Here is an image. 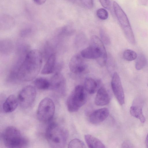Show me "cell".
I'll return each instance as SVG.
<instances>
[{
  "mask_svg": "<svg viewBox=\"0 0 148 148\" xmlns=\"http://www.w3.org/2000/svg\"><path fill=\"white\" fill-rule=\"evenodd\" d=\"M43 56L38 50L29 51L21 63L13 68L9 76L13 82H26L34 79L41 69Z\"/></svg>",
  "mask_w": 148,
  "mask_h": 148,
  "instance_id": "cell-1",
  "label": "cell"
},
{
  "mask_svg": "<svg viewBox=\"0 0 148 148\" xmlns=\"http://www.w3.org/2000/svg\"><path fill=\"white\" fill-rule=\"evenodd\" d=\"M90 43L89 46L81 51V56L85 58L96 59L100 66H104L107 62V55L103 43L96 35L91 36Z\"/></svg>",
  "mask_w": 148,
  "mask_h": 148,
  "instance_id": "cell-2",
  "label": "cell"
},
{
  "mask_svg": "<svg viewBox=\"0 0 148 148\" xmlns=\"http://www.w3.org/2000/svg\"><path fill=\"white\" fill-rule=\"evenodd\" d=\"M68 131L57 123H50L46 128L45 136L51 147L62 148L66 143L68 136Z\"/></svg>",
  "mask_w": 148,
  "mask_h": 148,
  "instance_id": "cell-3",
  "label": "cell"
},
{
  "mask_svg": "<svg viewBox=\"0 0 148 148\" xmlns=\"http://www.w3.org/2000/svg\"><path fill=\"white\" fill-rule=\"evenodd\" d=\"M5 146L8 148H23L29 144L28 139L16 127L10 126L6 128L2 134Z\"/></svg>",
  "mask_w": 148,
  "mask_h": 148,
  "instance_id": "cell-4",
  "label": "cell"
},
{
  "mask_svg": "<svg viewBox=\"0 0 148 148\" xmlns=\"http://www.w3.org/2000/svg\"><path fill=\"white\" fill-rule=\"evenodd\" d=\"M87 99L86 91L84 86L77 85L67 99L66 105L68 111L71 112L77 111L85 103Z\"/></svg>",
  "mask_w": 148,
  "mask_h": 148,
  "instance_id": "cell-5",
  "label": "cell"
},
{
  "mask_svg": "<svg viewBox=\"0 0 148 148\" xmlns=\"http://www.w3.org/2000/svg\"><path fill=\"white\" fill-rule=\"evenodd\" d=\"M113 7L115 16L127 40L130 43L134 42L135 41L134 36L126 14L116 2H113Z\"/></svg>",
  "mask_w": 148,
  "mask_h": 148,
  "instance_id": "cell-6",
  "label": "cell"
},
{
  "mask_svg": "<svg viewBox=\"0 0 148 148\" xmlns=\"http://www.w3.org/2000/svg\"><path fill=\"white\" fill-rule=\"evenodd\" d=\"M55 112V106L52 100L48 97L42 99L40 102L37 110L36 116L38 119L42 122L50 121Z\"/></svg>",
  "mask_w": 148,
  "mask_h": 148,
  "instance_id": "cell-7",
  "label": "cell"
},
{
  "mask_svg": "<svg viewBox=\"0 0 148 148\" xmlns=\"http://www.w3.org/2000/svg\"><path fill=\"white\" fill-rule=\"evenodd\" d=\"M36 91L33 86H25L19 92L17 99L20 106L26 109L30 106L34 102L36 96Z\"/></svg>",
  "mask_w": 148,
  "mask_h": 148,
  "instance_id": "cell-8",
  "label": "cell"
},
{
  "mask_svg": "<svg viewBox=\"0 0 148 148\" xmlns=\"http://www.w3.org/2000/svg\"><path fill=\"white\" fill-rule=\"evenodd\" d=\"M50 82V88L56 94L60 96L65 95L66 88L65 80L60 72L56 73L51 78Z\"/></svg>",
  "mask_w": 148,
  "mask_h": 148,
  "instance_id": "cell-9",
  "label": "cell"
},
{
  "mask_svg": "<svg viewBox=\"0 0 148 148\" xmlns=\"http://www.w3.org/2000/svg\"><path fill=\"white\" fill-rule=\"evenodd\" d=\"M111 85L118 102L120 105H123L125 102L124 92L120 77L116 72H114L112 75Z\"/></svg>",
  "mask_w": 148,
  "mask_h": 148,
  "instance_id": "cell-10",
  "label": "cell"
},
{
  "mask_svg": "<svg viewBox=\"0 0 148 148\" xmlns=\"http://www.w3.org/2000/svg\"><path fill=\"white\" fill-rule=\"evenodd\" d=\"M81 55L75 54L71 58L69 64L71 72L74 74H80L84 73L87 69L86 63Z\"/></svg>",
  "mask_w": 148,
  "mask_h": 148,
  "instance_id": "cell-11",
  "label": "cell"
},
{
  "mask_svg": "<svg viewBox=\"0 0 148 148\" xmlns=\"http://www.w3.org/2000/svg\"><path fill=\"white\" fill-rule=\"evenodd\" d=\"M109 114V111L107 108H104L97 109L90 114L89 120L92 124H97L104 121Z\"/></svg>",
  "mask_w": 148,
  "mask_h": 148,
  "instance_id": "cell-12",
  "label": "cell"
},
{
  "mask_svg": "<svg viewBox=\"0 0 148 148\" xmlns=\"http://www.w3.org/2000/svg\"><path fill=\"white\" fill-rule=\"evenodd\" d=\"M110 101L108 93L105 88L101 87L98 90L95 102L98 106H103L108 104Z\"/></svg>",
  "mask_w": 148,
  "mask_h": 148,
  "instance_id": "cell-13",
  "label": "cell"
},
{
  "mask_svg": "<svg viewBox=\"0 0 148 148\" xmlns=\"http://www.w3.org/2000/svg\"><path fill=\"white\" fill-rule=\"evenodd\" d=\"M18 103L17 98L11 95L7 98L3 103V110L6 113L11 112L16 109Z\"/></svg>",
  "mask_w": 148,
  "mask_h": 148,
  "instance_id": "cell-14",
  "label": "cell"
},
{
  "mask_svg": "<svg viewBox=\"0 0 148 148\" xmlns=\"http://www.w3.org/2000/svg\"><path fill=\"white\" fill-rule=\"evenodd\" d=\"M56 57L55 54L50 55L47 59L46 62L42 70L41 74L48 75L55 71L56 65Z\"/></svg>",
  "mask_w": 148,
  "mask_h": 148,
  "instance_id": "cell-15",
  "label": "cell"
},
{
  "mask_svg": "<svg viewBox=\"0 0 148 148\" xmlns=\"http://www.w3.org/2000/svg\"><path fill=\"white\" fill-rule=\"evenodd\" d=\"M85 141L88 147L90 148H104L105 145L98 139L90 134L84 136Z\"/></svg>",
  "mask_w": 148,
  "mask_h": 148,
  "instance_id": "cell-16",
  "label": "cell"
},
{
  "mask_svg": "<svg viewBox=\"0 0 148 148\" xmlns=\"http://www.w3.org/2000/svg\"><path fill=\"white\" fill-rule=\"evenodd\" d=\"M130 112L131 115L139 119L141 123H143L145 121V117L143 114L142 106L141 105H134L131 106Z\"/></svg>",
  "mask_w": 148,
  "mask_h": 148,
  "instance_id": "cell-17",
  "label": "cell"
},
{
  "mask_svg": "<svg viewBox=\"0 0 148 148\" xmlns=\"http://www.w3.org/2000/svg\"><path fill=\"white\" fill-rule=\"evenodd\" d=\"M84 87L86 92L90 94H93L97 90L98 84L92 78L87 77L85 79Z\"/></svg>",
  "mask_w": 148,
  "mask_h": 148,
  "instance_id": "cell-18",
  "label": "cell"
},
{
  "mask_svg": "<svg viewBox=\"0 0 148 148\" xmlns=\"http://www.w3.org/2000/svg\"><path fill=\"white\" fill-rule=\"evenodd\" d=\"M13 43L10 39H5L0 42V52L3 54H8L12 51L13 47Z\"/></svg>",
  "mask_w": 148,
  "mask_h": 148,
  "instance_id": "cell-19",
  "label": "cell"
},
{
  "mask_svg": "<svg viewBox=\"0 0 148 148\" xmlns=\"http://www.w3.org/2000/svg\"><path fill=\"white\" fill-rule=\"evenodd\" d=\"M35 86L40 90H46L50 88V82L46 78L39 77L36 79L34 82Z\"/></svg>",
  "mask_w": 148,
  "mask_h": 148,
  "instance_id": "cell-20",
  "label": "cell"
},
{
  "mask_svg": "<svg viewBox=\"0 0 148 148\" xmlns=\"http://www.w3.org/2000/svg\"><path fill=\"white\" fill-rule=\"evenodd\" d=\"M14 21L11 16L7 15H3L1 17L0 28L5 29L9 28L13 25Z\"/></svg>",
  "mask_w": 148,
  "mask_h": 148,
  "instance_id": "cell-21",
  "label": "cell"
},
{
  "mask_svg": "<svg viewBox=\"0 0 148 148\" xmlns=\"http://www.w3.org/2000/svg\"><path fill=\"white\" fill-rule=\"evenodd\" d=\"M74 32V30L69 25L63 26L58 29L56 34L58 36H63L71 35Z\"/></svg>",
  "mask_w": 148,
  "mask_h": 148,
  "instance_id": "cell-22",
  "label": "cell"
},
{
  "mask_svg": "<svg viewBox=\"0 0 148 148\" xmlns=\"http://www.w3.org/2000/svg\"><path fill=\"white\" fill-rule=\"evenodd\" d=\"M135 64V67L138 70H140L145 66L147 63L146 58L143 54H140L137 56Z\"/></svg>",
  "mask_w": 148,
  "mask_h": 148,
  "instance_id": "cell-23",
  "label": "cell"
},
{
  "mask_svg": "<svg viewBox=\"0 0 148 148\" xmlns=\"http://www.w3.org/2000/svg\"><path fill=\"white\" fill-rule=\"evenodd\" d=\"M137 56L135 51L129 49L124 51L123 54L124 59L128 61H131L135 60L137 58Z\"/></svg>",
  "mask_w": 148,
  "mask_h": 148,
  "instance_id": "cell-24",
  "label": "cell"
},
{
  "mask_svg": "<svg viewBox=\"0 0 148 148\" xmlns=\"http://www.w3.org/2000/svg\"><path fill=\"white\" fill-rule=\"evenodd\" d=\"M69 148H85L86 147L84 143L80 140L75 138L72 140L68 145Z\"/></svg>",
  "mask_w": 148,
  "mask_h": 148,
  "instance_id": "cell-25",
  "label": "cell"
},
{
  "mask_svg": "<svg viewBox=\"0 0 148 148\" xmlns=\"http://www.w3.org/2000/svg\"><path fill=\"white\" fill-rule=\"evenodd\" d=\"M99 34L101 40L103 44L106 45H109L110 43V38L105 30L103 28L100 29Z\"/></svg>",
  "mask_w": 148,
  "mask_h": 148,
  "instance_id": "cell-26",
  "label": "cell"
},
{
  "mask_svg": "<svg viewBox=\"0 0 148 148\" xmlns=\"http://www.w3.org/2000/svg\"><path fill=\"white\" fill-rule=\"evenodd\" d=\"M51 45L48 43H47L44 46L43 53L42 54L43 57H45L47 59L52 54L54 53L53 50Z\"/></svg>",
  "mask_w": 148,
  "mask_h": 148,
  "instance_id": "cell-27",
  "label": "cell"
},
{
  "mask_svg": "<svg viewBox=\"0 0 148 148\" xmlns=\"http://www.w3.org/2000/svg\"><path fill=\"white\" fill-rule=\"evenodd\" d=\"M97 16L101 20H105L108 17V13L107 11L105 9L100 8L98 9L96 12Z\"/></svg>",
  "mask_w": 148,
  "mask_h": 148,
  "instance_id": "cell-28",
  "label": "cell"
},
{
  "mask_svg": "<svg viewBox=\"0 0 148 148\" xmlns=\"http://www.w3.org/2000/svg\"><path fill=\"white\" fill-rule=\"evenodd\" d=\"M33 29L31 27L27 26L23 28L20 32L21 37H25L29 36L32 32Z\"/></svg>",
  "mask_w": 148,
  "mask_h": 148,
  "instance_id": "cell-29",
  "label": "cell"
},
{
  "mask_svg": "<svg viewBox=\"0 0 148 148\" xmlns=\"http://www.w3.org/2000/svg\"><path fill=\"white\" fill-rule=\"evenodd\" d=\"M83 5L88 9H91L93 7V0H79Z\"/></svg>",
  "mask_w": 148,
  "mask_h": 148,
  "instance_id": "cell-30",
  "label": "cell"
},
{
  "mask_svg": "<svg viewBox=\"0 0 148 148\" xmlns=\"http://www.w3.org/2000/svg\"><path fill=\"white\" fill-rule=\"evenodd\" d=\"M102 6L104 8L109 9L110 7V1L109 0H99Z\"/></svg>",
  "mask_w": 148,
  "mask_h": 148,
  "instance_id": "cell-31",
  "label": "cell"
},
{
  "mask_svg": "<svg viewBox=\"0 0 148 148\" xmlns=\"http://www.w3.org/2000/svg\"><path fill=\"white\" fill-rule=\"evenodd\" d=\"M122 148H134V147L133 144L129 141H125L121 145Z\"/></svg>",
  "mask_w": 148,
  "mask_h": 148,
  "instance_id": "cell-32",
  "label": "cell"
},
{
  "mask_svg": "<svg viewBox=\"0 0 148 148\" xmlns=\"http://www.w3.org/2000/svg\"><path fill=\"white\" fill-rule=\"evenodd\" d=\"M47 0H33L34 2L36 4L40 5L44 3Z\"/></svg>",
  "mask_w": 148,
  "mask_h": 148,
  "instance_id": "cell-33",
  "label": "cell"
},
{
  "mask_svg": "<svg viewBox=\"0 0 148 148\" xmlns=\"http://www.w3.org/2000/svg\"><path fill=\"white\" fill-rule=\"evenodd\" d=\"M139 4L143 5H146L148 3V0H138Z\"/></svg>",
  "mask_w": 148,
  "mask_h": 148,
  "instance_id": "cell-34",
  "label": "cell"
},
{
  "mask_svg": "<svg viewBox=\"0 0 148 148\" xmlns=\"http://www.w3.org/2000/svg\"><path fill=\"white\" fill-rule=\"evenodd\" d=\"M145 144L146 147L148 148V134H147L146 138Z\"/></svg>",
  "mask_w": 148,
  "mask_h": 148,
  "instance_id": "cell-35",
  "label": "cell"
},
{
  "mask_svg": "<svg viewBox=\"0 0 148 148\" xmlns=\"http://www.w3.org/2000/svg\"><path fill=\"white\" fill-rule=\"evenodd\" d=\"M147 86H148V84H147Z\"/></svg>",
  "mask_w": 148,
  "mask_h": 148,
  "instance_id": "cell-36",
  "label": "cell"
},
{
  "mask_svg": "<svg viewBox=\"0 0 148 148\" xmlns=\"http://www.w3.org/2000/svg\"></svg>",
  "mask_w": 148,
  "mask_h": 148,
  "instance_id": "cell-37",
  "label": "cell"
}]
</instances>
